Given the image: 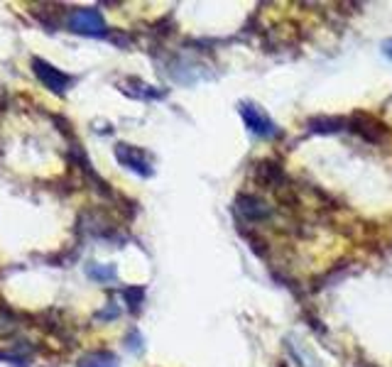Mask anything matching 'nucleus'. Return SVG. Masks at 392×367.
<instances>
[{
  "label": "nucleus",
  "instance_id": "f257e3e1",
  "mask_svg": "<svg viewBox=\"0 0 392 367\" xmlns=\"http://www.w3.org/2000/svg\"><path fill=\"white\" fill-rule=\"evenodd\" d=\"M238 113L243 122H245V127L253 132L255 137H260V140H275V137L282 135V130L277 127V122L270 118L267 113H265V108H260L258 103H250V101H240L238 103Z\"/></svg>",
  "mask_w": 392,
  "mask_h": 367
},
{
  "label": "nucleus",
  "instance_id": "f03ea898",
  "mask_svg": "<svg viewBox=\"0 0 392 367\" xmlns=\"http://www.w3.org/2000/svg\"><path fill=\"white\" fill-rule=\"evenodd\" d=\"M69 30L79 32V35H88V37H101L106 35V22H103V15L93 8H84V10H74L69 15Z\"/></svg>",
  "mask_w": 392,
  "mask_h": 367
},
{
  "label": "nucleus",
  "instance_id": "7ed1b4c3",
  "mask_svg": "<svg viewBox=\"0 0 392 367\" xmlns=\"http://www.w3.org/2000/svg\"><path fill=\"white\" fill-rule=\"evenodd\" d=\"M351 127L363 137V140H368L373 144H383L390 137V127L371 113H353Z\"/></svg>",
  "mask_w": 392,
  "mask_h": 367
},
{
  "label": "nucleus",
  "instance_id": "20e7f679",
  "mask_svg": "<svg viewBox=\"0 0 392 367\" xmlns=\"http://www.w3.org/2000/svg\"><path fill=\"white\" fill-rule=\"evenodd\" d=\"M115 159H118L123 166H128L130 171H135V174L152 176V166H150V162H147L145 152L132 147V144H125V142L115 144Z\"/></svg>",
  "mask_w": 392,
  "mask_h": 367
},
{
  "label": "nucleus",
  "instance_id": "39448f33",
  "mask_svg": "<svg viewBox=\"0 0 392 367\" xmlns=\"http://www.w3.org/2000/svg\"><path fill=\"white\" fill-rule=\"evenodd\" d=\"M32 69H35V74H37V79H40L44 86L49 88V91H54V93H64L66 88H69V83L71 79L64 74V71H59V69H54L52 64H47V61H42V59H35L32 61Z\"/></svg>",
  "mask_w": 392,
  "mask_h": 367
},
{
  "label": "nucleus",
  "instance_id": "423d86ee",
  "mask_svg": "<svg viewBox=\"0 0 392 367\" xmlns=\"http://www.w3.org/2000/svg\"><path fill=\"white\" fill-rule=\"evenodd\" d=\"M235 203H238L240 216L248 220H267L270 216H272V208H270L263 198L253 196V193H240Z\"/></svg>",
  "mask_w": 392,
  "mask_h": 367
},
{
  "label": "nucleus",
  "instance_id": "0eeeda50",
  "mask_svg": "<svg viewBox=\"0 0 392 367\" xmlns=\"http://www.w3.org/2000/svg\"><path fill=\"white\" fill-rule=\"evenodd\" d=\"M309 132H319V135H329V132H341L346 130V120L344 118H327V115H319L307 122Z\"/></svg>",
  "mask_w": 392,
  "mask_h": 367
},
{
  "label": "nucleus",
  "instance_id": "6e6552de",
  "mask_svg": "<svg viewBox=\"0 0 392 367\" xmlns=\"http://www.w3.org/2000/svg\"><path fill=\"white\" fill-rule=\"evenodd\" d=\"M79 367H118V358L113 353H91L79 363Z\"/></svg>",
  "mask_w": 392,
  "mask_h": 367
},
{
  "label": "nucleus",
  "instance_id": "1a4fd4ad",
  "mask_svg": "<svg viewBox=\"0 0 392 367\" xmlns=\"http://www.w3.org/2000/svg\"><path fill=\"white\" fill-rule=\"evenodd\" d=\"M88 275L93 277V280H98V282H106V280H113L115 277V270L113 267H101V265H88Z\"/></svg>",
  "mask_w": 392,
  "mask_h": 367
},
{
  "label": "nucleus",
  "instance_id": "9d476101",
  "mask_svg": "<svg viewBox=\"0 0 392 367\" xmlns=\"http://www.w3.org/2000/svg\"><path fill=\"white\" fill-rule=\"evenodd\" d=\"M125 297L130 299V309L137 311V306H140V299H142V289H125Z\"/></svg>",
  "mask_w": 392,
  "mask_h": 367
},
{
  "label": "nucleus",
  "instance_id": "9b49d317",
  "mask_svg": "<svg viewBox=\"0 0 392 367\" xmlns=\"http://www.w3.org/2000/svg\"><path fill=\"white\" fill-rule=\"evenodd\" d=\"M383 52H385V57L392 61V40H385L383 42Z\"/></svg>",
  "mask_w": 392,
  "mask_h": 367
}]
</instances>
